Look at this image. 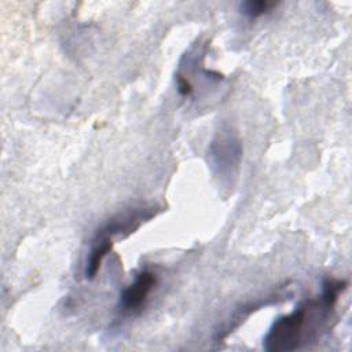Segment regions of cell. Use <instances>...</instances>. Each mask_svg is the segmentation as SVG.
Listing matches in <instances>:
<instances>
[{"label":"cell","mask_w":352,"mask_h":352,"mask_svg":"<svg viewBox=\"0 0 352 352\" xmlns=\"http://www.w3.org/2000/svg\"><path fill=\"white\" fill-rule=\"evenodd\" d=\"M342 289V282L326 280L320 298L301 302L292 314L280 316L272 323L263 341L264 349L268 352H289L314 340L323 327Z\"/></svg>","instance_id":"cell-1"},{"label":"cell","mask_w":352,"mask_h":352,"mask_svg":"<svg viewBox=\"0 0 352 352\" xmlns=\"http://www.w3.org/2000/svg\"><path fill=\"white\" fill-rule=\"evenodd\" d=\"M242 155V146L238 135L226 128L217 132L209 147V162L216 177L230 182L235 177Z\"/></svg>","instance_id":"cell-2"},{"label":"cell","mask_w":352,"mask_h":352,"mask_svg":"<svg viewBox=\"0 0 352 352\" xmlns=\"http://www.w3.org/2000/svg\"><path fill=\"white\" fill-rule=\"evenodd\" d=\"M272 4L268 3V1H263V0H258V1H246L242 4V12L246 14L250 18H256V16H260L263 14H265L270 7Z\"/></svg>","instance_id":"cell-4"},{"label":"cell","mask_w":352,"mask_h":352,"mask_svg":"<svg viewBox=\"0 0 352 352\" xmlns=\"http://www.w3.org/2000/svg\"><path fill=\"white\" fill-rule=\"evenodd\" d=\"M157 283V275L148 270L140 271L135 280L128 285L120 296V309L122 314H133L144 304Z\"/></svg>","instance_id":"cell-3"}]
</instances>
